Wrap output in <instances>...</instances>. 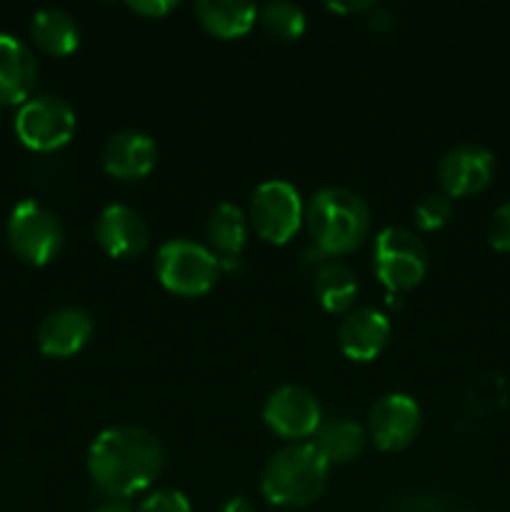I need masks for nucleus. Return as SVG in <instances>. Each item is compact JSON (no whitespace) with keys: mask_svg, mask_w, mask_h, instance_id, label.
<instances>
[{"mask_svg":"<svg viewBox=\"0 0 510 512\" xmlns=\"http://www.w3.org/2000/svg\"><path fill=\"white\" fill-rule=\"evenodd\" d=\"M165 453L150 430L115 425L103 430L88 448V475L110 500H125L148 490L163 473Z\"/></svg>","mask_w":510,"mask_h":512,"instance_id":"nucleus-1","label":"nucleus"},{"mask_svg":"<svg viewBox=\"0 0 510 512\" xmlns=\"http://www.w3.org/2000/svg\"><path fill=\"white\" fill-rule=\"evenodd\" d=\"M315 248L325 258H343L368 238L373 215L368 203L355 190L328 185L305 203V220Z\"/></svg>","mask_w":510,"mask_h":512,"instance_id":"nucleus-2","label":"nucleus"},{"mask_svg":"<svg viewBox=\"0 0 510 512\" xmlns=\"http://www.w3.org/2000/svg\"><path fill=\"white\" fill-rule=\"evenodd\" d=\"M328 478V460L315 450L313 443H290L265 463L260 493L275 508H308L325 493Z\"/></svg>","mask_w":510,"mask_h":512,"instance_id":"nucleus-3","label":"nucleus"},{"mask_svg":"<svg viewBox=\"0 0 510 512\" xmlns=\"http://www.w3.org/2000/svg\"><path fill=\"white\" fill-rule=\"evenodd\" d=\"M153 268L168 293L180 298H200L218 283L220 258L195 240L173 238L160 245Z\"/></svg>","mask_w":510,"mask_h":512,"instance_id":"nucleus-4","label":"nucleus"},{"mask_svg":"<svg viewBox=\"0 0 510 512\" xmlns=\"http://www.w3.org/2000/svg\"><path fill=\"white\" fill-rule=\"evenodd\" d=\"M8 243L20 260L30 265H48L65 245V230L48 205L25 198L8 215Z\"/></svg>","mask_w":510,"mask_h":512,"instance_id":"nucleus-5","label":"nucleus"},{"mask_svg":"<svg viewBox=\"0 0 510 512\" xmlns=\"http://www.w3.org/2000/svg\"><path fill=\"white\" fill-rule=\"evenodd\" d=\"M305 220V203L288 180H265L250 195L248 223L260 240L285 245L298 235Z\"/></svg>","mask_w":510,"mask_h":512,"instance_id":"nucleus-6","label":"nucleus"},{"mask_svg":"<svg viewBox=\"0 0 510 512\" xmlns=\"http://www.w3.org/2000/svg\"><path fill=\"white\" fill-rule=\"evenodd\" d=\"M373 270L385 288L403 293L428 275V250L413 230L388 225L375 235Z\"/></svg>","mask_w":510,"mask_h":512,"instance_id":"nucleus-7","label":"nucleus"},{"mask_svg":"<svg viewBox=\"0 0 510 512\" xmlns=\"http://www.w3.org/2000/svg\"><path fill=\"white\" fill-rule=\"evenodd\" d=\"M78 118L68 100L58 95H35L15 113V135L20 143L38 153H53L73 140Z\"/></svg>","mask_w":510,"mask_h":512,"instance_id":"nucleus-8","label":"nucleus"},{"mask_svg":"<svg viewBox=\"0 0 510 512\" xmlns=\"http://www.w3.org/2000/svg\"><path fill=\"white\" fill-rule=\"evenodd\" d=\"M263 420L278 438L300 443L318 433L323 425V408L310 390L300 385H280L265 400Z\"/></svg>","mask_w":510,"mask_h":512,"instance_id":"nucleus-9","label":"nucleus"},{"mask_svg":"<svg viewBox=\"0 0 510 512\" xmlns=\"http://www.w3.org/2000/svg\"><path fill=\"white\" fill-rule=\"evenodd\" d=\"M420 423H423V413L410 395H383L370 408L368 438L383 453H400L418 438Z\"/></svg>","mask_w":510,"mask_h":512,"instance_id":"nucleus-10","label":"nucleus"},{"mask_svg":"<svg viewBox=\"0 0 510 512\" xmlns=\"http://www.w3.org/2000/svg\"><path fill=\"white\" fill-rule=\"evenodd\" d=\"M495 175V155L475 143L450 148L438 163V183L448 198L483 193Z\"/></svg>","mask_w":510,"mask_h":512,"instance_id":"nucleus-11","label":"nucleus"},{"mask_svg":"<svg viewBox=\"0 0 510 512\" xmlns=\"http://www.w3.org/2000/svg\"><path fill=\"white\" fill-rule=\"evenodd\" d=\"M95 240L115 260L138 258L150 243V230L143 215L123 203H113L95 218Z\"/></svg>","mask_w":510,"mask_h":512,"instance_id":"nucleus-12","label":"nucleus"},{"mask_svg":"<svg viewBox=\"0 0 510 512\" xmlns=\"http://www.w3.org/2000/svg\"><path fill=\"white\" fill-rule=\"evenodd\" d=\"M103 168L115 180H140L153 173L158 145L143 130H118L103 145Z\"/></svg>","mask_w":510,"mask_h":512,"instance_id":"nucleus-13","label":"nucleus"},{"mask_svg":"<svg viewBox=\"0 0 510 512\" xmlns=\"http://www.w3.org/2000/svg\"><path fill=\"white\" fill-rule=\"evenodd\" d=\"M390 330L393 328H390L388 315L363 305V308L345 313V318L340 320L338 345L345 358L355 360V363H370L385 350Z\"/></svg>","mask_w":510,"mask_h":512,"instance_id":"nucleus-14","label":"nucleus"},{"mask_svg":"<svg viewBox=\"0 0 510 512\" xmlns=\"http://www.w3.org/2000/svg\"><path fill=\"white\" fill-rule=\"evenodd\" d=\"M93 318L83 308H58L45 315L38 325L40 353L50 358H73L93 338Z\"/></svg>","mask_w":510,"mask_h":512,"instance_id":"nucleus-15","label":"nucleus"},{"mask_svg":"<svg viewBox=\"0 0 510 512\" xmlns=\"http://www.w3.org/2000/svg\"><path fill=\"white\" fill-rule=\"evenodd\" d=\"M38 78V63L28 45L10 33H0V105H23Z\"/></svg>","mask_w":510,"mask_h":512,"instance_id":"nucleus-16","label":"nucleus"},{"mask_svg":"<svg viewBox=\"0 0 510 512\" xmlns=\"http://www.w3.org/2000/svg\"><path fill=\"white\" fill-rule=\"evenodd\" d=\"M258 5L248 0H198L195 15L200 25L210 35L220 40H235L250 33V28L258 20Z\"/></svg>","mask_w":510,"mask_h":512,"instance_id":"nucleus-17","label":"nucleus"},{"mask_svg":"<svg viewBox=\"0 0 510 512\" xmlns=\"http://www.w3.org/2000/svg\"><path fill=\"white\" fill-rule=\"evenodd\" d=\"M30 38L43 53L63 58L78 50L80 25L68 10L63 8H40L30 20Z\"/></svg>","mask_w":510,"mask_h":512,"instance_id":"nucleus-18","label":"nucleus"},{"mask_svg":"<svg viewBox=\"0 0 510 512\" xmlns=\"http://www.w3.org/2000/svg\"><path fill=\"white\" fill-rule=\"evenodd\" d=\"M365 440H368V433H365L363 425H358L355 420L348 418H333L323 420V425L318 428V433L313 435V445L328 465H345L353 463L365 448Z\"/></svg>","mask_w":510,"mask_h":512,"instance_id":"nucleus-19","label":"nucleus"},{"mask_svg":"<svg viewBox=\"0 0 510 512\" xmlns=\"http://www.w3.org/2000/svg\"><path fill=\"white\" fill-rule=\"evenodd\" d=\"M313 290L318 303L328 313H345V310L350 313L355 298H358V278H355L353 268L345 265L343 260L328 258L315 270Z\"/></svg>","mask_w":510,"mask_h":512,"instance_id":"nucleus-20","label":"nucleus"},{"mask_svg":"<svg viewBox=\"0 0 510 512\" xmlns=\"http://www.w3.org/2000/svg\"><path fill=\"white\" fill-rule=\"evenodd\" d=\"M248 228V215L233 203H220L210 213L205 233H208L210 245H213V253H218L220 265L225 260L240 258V253L245 248V240H248Z\"/></svg>","mask_w":510,"mask_h":512,"instance_id":"nucleus-21","label":"nucleus"},{"mask_svg":"<svg viewBox=\"0 0 510 512\" xmlns=\"http://www.w3.org/2000/svg\"><path fill=\"white\" fill-rule=\"evenodd\" d=\"M258 20L270 38L283 40V43L298 40L305 33V23H308L303 8L295 3H288V0H275V3H268L265 8H260Z\"/></svg>","mask_w":510,"mask_h":512,"instance_id":"nucleus-22","label":"nucleus"},{"mask_svg":"<svg viewBox=\"0 0 510 512\" xmlns=\"http://www.w3.org/2000/svg\"><path fill=\"white\" fill-rule=\"evenodd\" d=\"M453 215V198L445 193H428L415 203L413 218L420 230H440Z\"/></svg>","mask_w":510,"mask_h":512,"instance_id":"nucleus-23","label":"nucleus"},{"mask_svg":"<svg viewBox=\"0 0 510 512\" xmlns=\"http://www.w3.org/2000/svg\"><path fill=\"white\" fill-rule=\"evenodd\" d=\"M138 512H193V508L183 490L158 488L145 495Z\"/></svg>","mask_w":510,"mask_h":512,"instance_id":"nucleus-24","label":"nucleus"},{"mask_svg":"<svg viewBox=\"0 0 510 512\" xmlns=\"http://www.w3.org/2000/svg\"><path fill=\"white\" fill-rule=\"evenodd\" d=\"M488 243L493 250L510 253V200L498 205L488 220Z\"/></svg>","mask_w":510,"mask_h":512,"instance_id":"nucleus-25","label":"nucleus"},{"mask_svg":"<svg viewBox=\"0 0 510 512\" xmlns=\"http://www.w3.org/2000/svg\"><path fill=\"white\" fill-rule=\"evenodd\" d=\"M128 8L133 13L143 15V18H165L168 13H173L178 8L175 0H128Z\"/></svg>","mask_w":510,"mask_h":512,"instance_id":"nucleus-26","label":"nucleus"},{"mask_svg":"<svg viewBox=\"0 0 510 512\" xmlns=\"http://www.w3.org/2000/svg\"><path fill=\"white\" fill-rule=\"evenodd\" d=\"M393 512H443V510L438 508V500L420 498V495H415V498H410L408 503L395 505Z\"/></svg>","mask_w":510,"mask_h":512,"instance_id":"nucleus-27","label":"nucleus"},{"mask_svg":"<svg viewBox=\"0 0 510 512\" xmlns=\"http://www.w3.org/2000/svg\"><path fill=\"white\" fill-rule=\"evenodd\" d=\"M220 512H255L253 503H250L248 498H243V495H238V498H230L228 503L223 505V510Z\"/></svg>","mask_w":510,"mask_h":512,"instance_id":"nucleus-28","label":"nucleus"},{"mask_svg":"<svg viewBox=\"0 0 510 512\" xmlns=\"http://www.w3.org/2000/svg\"><path fill=\"white\" fill-rule=\"evenodd\" d=\"M328 8L335 13H358V10L373 8V3H365V0H360V3H328Z\"/></svg>","mask_w":510,"mask_h":512,"instance_id":"nucleus-29","label":"nucleus"},{"mask_svg":"<svg viewBox=\"0 0 510 512\" xmlns=\"http://www.w3.org/2000/svg\"><path fill=\"white\" fill-rule=\"evenodd\" d=\"M90 512H133V510H130L125 503H120V500H110V503L98 505V508H93Z\"/></svg>","mask_w":510,"mask_h":512,"instance_id":"nucleus-30","label":"nucleus"}]
</instances>
